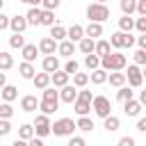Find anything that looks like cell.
Listing matches in <instances>:
<instances>
[{
	"mask_svg": "<svg viewBox=\"0 0 146 146\" xmlns=\"http://www.w3.org/2000/svg\"><path fill=\"white\" fill-rule=\"evenodd\" d=\"M87 82H89V75H87V73H75V75H73V84H75V87L82 89V87H87Z\"/></svg>",
	"mask_w": 146,
	"mask_h": 146,
	"instance_id": "obj_41",
	"label": "cell"
},
{
	"mask_svg": "<svg viewBox=\"0 0 146 146\" xmlns=\"http://www.w3.org/2000/svg\"><path fill=\"white\" fill-rule=\"evenodd\" d=\"M135 64H137V66H146V50L139 48V50L135 52Z\"/></svg>",
	"mask_w": 146,
	"mask_h": 146,
	"instance_id": "obj_44",
	"label": "cell"
},
{
	"mask_svg": "<svg viewBox=\"0 0 146 146\" xmlns=\"http://www.w3.org/2000/svg\"><path fill=\"white\" fill-rule=\"evenodd\" d=\"M9 46H11V48H23V46H25L23 32H14V34L9 36Z\"/></svg>",
	"mask_w": 146,
	"mask_h": 146,
	"instance_id": "obj_38",
	"label": "cell"
},
{
	"mask_svg": "<svg viewBox=\"0 0 146 146\" xmlns=\"http://www.w3.org/2000/svg\"><path fill=\"white\" fill-rule=\"evenodd\" d=\"M57 105H59V103H48V100H41V103H39V110H41L43 114H55V112H57Z\"/></svg>",
	"mask_w": 146,
	"mask_h": 146,
	"instance_id": "obj_40",
	"label": "cell"
},
{
	"mask_svg": "<svg viewBox=\"0 0 146 146\" xmlns=\"http://www.w3.org/2000/svg\"><path fill=\"white\" fill-rule=\"evenodd\" d=\"M30 146H46V144L41 141V137H36V135H34V137L30 139Z\"/></svg>",
	"mask_w": 146,
	"mask_h": 146,
	"instance_id": "obj_55",
	"label": "cell"
},
{
	"mask_svg": "<svg viewBox=\"0 0 146 146\" xmlns=\"http://www.w3.org/2000/svg\"><path fill=\"white\" fill-rule=\"evenodd\" d=\"M135 27H137L139 32H146V16H141V18H137V21H135Z\"/></svg>",
	"mask_w": 146,
	"mask_h": 146,
	"instance_id": "obj_51",
	"label": "cell"
},
{
	"mask_svg": "<svg viewBox=\"0 0 146 146\" xmlns=\"http://www.w3.org/2000/svg\"><path fill=\"white\" fill-rule=\"evenodd\" d=\"M132 96H135V91H132V87H119V91H116V100L119 103H128V100H132Z\"/></svg>",
	"mask_w": 146,
	"mask_h": 146,
	"instance_id": "obj_24",
	"label": "cell"
},
{
	"mask_svg": "<svg viewBox=\"0 0 146 146\" xmlns=\"http://www.w3.org/2000/svg\"><path fill=\"white\" fill-rule=\"evenodd\" d=\"M5 84H7V75H5V73H2V71H0V89H2V87H5Z\"/></svg>",
	"mask_w": 146,
	"mask_h": 146,
	"instance_id": "obj_57",
	"label": "cell"
},
{
	"mask_svg": "<svg viewBox=\"0 0 146 146\" xmlns=\"http://www.w3.org/2000/svg\"><path fill=\"white\" fill-rule=\"evenodd\" d=\"M141 73H144V75H146V66H144V71H141Z\"/></svg>",
	"mask_w": 146,
	"mask_h": 146,
	"instance_id": "obj_62",
	"label": "cell"
},
{
	"mask_svg": "<svg viewBox=\"0 0 146 146\" xmlns=\"http://www.w3.org/2000/svg\"><path fill=\"white\" fill-rule=\"evenodd\" d=\"M0 96H2V100H5V103H11V100H16V98H18V89H16L14 84H5V87L0 89Z\"/></svg>",
	"mask_w": 146,
	"mask_h": 146,
	"instance_id": "obj_14",
	"label": "cell"
},
{
	"mask_svg": "<svg viewBox=\"0 0 146 146\" xmlns=\"http://www.w3.org/2000/svg\"><path fill=\"white\" fill-rule=\"evenodd\" d=\"M84 36H103V23H96V21H89V25L84 27Z\"/></svg>",
	"mask_w": 146,
	"mask_h": 146,
	"instance_id": "obj_11",
	"label": "cell"
},
{
	"mask_svg": "<svg viewBox=\"0 0 146 146\" xmlns=\"http://www.w3.org/2000/svg\"><path fill=\"white\" fill-rule=\"evenodd\" d=\"M41 66H43L46 73H55V71H59V59L55 55H46L43 62H41Z\"/></svg>",
	"mask_w": 146,
	"mask_h": 146,
	"instance_id": "obj_9",
	"label": "cell"
},
{
	"mask_svg": "<svg viewBox=\"0 0 146 146\" xmlns=\"http://www.w3.org/2000/svg\"><path fill=\"white\" fill-rule=\"evenodd\" d=\"M21 2H27V5H32V7H39V5H41V0H21Z\"/></svg>",
	"mask_w": 146,
	"mask_h": 146,
	"instance_id": "obj_59",
	"label": "cell"
},
{
	"mask_svg": "<svg viewBox=\"0 0 146 146\" xmlns=\"http://www.w3.org/2000/svg\"><path fill=\"white\" fill-rule=\"evenodd\" d=\"M59 2H62V0H41L43 9H50V11H55V9L59 7Z\"/></svg>",
	"mask_w": 146,
	"mask_h": 146,
	"instance_id": "obj_46",
	"label": "cell"
},
{
	"mask_svg": "<svg viewBox=\"0 0 146 146\" xmlns=\"http://www.w3.org/2000/svg\"><path fill=\"white\" fill-rule=\"evenodd\" d=\"M137 14L146 16V0H137Z\"/></svg>",
	"mask_w": 146,
	"mask_h": 146,
	"instance_id": "obj_52",
	"label": "cell"
},
{
	"mask_svg": "<svg viewBox=\"0 0 146 146\" xmlns=\"http://www.w3.org/2000/svg\"><path fill=\"white\" fill-rule=\"evenodd\" d=\"M21 55H23V59H25V62H34V59H36V55H39V48H36L34 43H25V46L21 48Z\"/></svg>",
	"mask_w": 146,
	"mask_h": 146,
	"instance_id": "obj_12",
	"label": "cell"
},
{
	"mask_svg": "<svg viewBox=\"0 0 146 146\" xmlns=\"http://www.w3.org/2000/svg\"><path fill=\"white\" fill-rule=\"evenodd\" d=\"M36 107H39L36 96H23V98H21V110H23V112H34Z\"/></svg>",
	"mask_w": 146,
	"mask_h": 146,
	"instance_id": "obj_19",
	"label": "cell"
},
{
	"mask_svg": "<svg viewBox=\"0 0 146 146\" xmlns=\"http://www.w3.org/2000/svg\"><path fill=\"white\" fill-rule=\"evenodd\" d=\"M73 107H75V114H78V116H87V114H89V110H91V103H89V100H80V98H78V100L73 103Z\"/></svg>",
	"mask_w": 146,
	"mask_h": 146,
	"instance_id": "obj_29",
	"label": "cell"
},
{
	"mask_svg": "<svg viewBox=\"0 0 146 146\" xmlns=\"http://www.w3.org/2000/svg\"><path fill=\"white\" fill-rule=\"evenodd\" d=\"M32 82H34V87H36V89H41V91H43V89L50 84V73H46V71H43V73H36V75L32 78Z\"/></svg>",
	"mask_w": 146,
	"mask_h": 146,
	"instance_id": "obj_21",
	"label": "cell"
},
{
	"mask_svg": "<svg viewBox=\"0 0 146 146\" xmlns=\"http://www.w3.org/2000/svg\"><path fill=\"white\" fill-rule=\"evenodd\" d=\"M57 46H59V43H57L52 36H43V39L39 41V52H41V55H55V52H57Z\"/></svg>",
	"mask_w": 146,
	"mask_h": 146,
	"instance_id": "obj_7",
	"label": "cell"
},
{
	"mask_svg": "<svg viewBox=\"0 0 146 146\" xmlns=\"http://www.w3.org/2000/svg\"><path fill=\"white\" fill-rule=\"evenodd\" d=\"M107 71L105 68H96V71H91V75H89V80L94 82V84H103V82H107Z\"/></svg>",
	"mask_w": 146,
	"mask_h": 146,
	"instance_id": "obj_28",
	"label": "cell"
},
{
	"mask_svg": "<svg viewBox=\"0 0 146 146\" xmlns=\"http://www.w3.org/2000/svg\"><path fill=\"white\" fill-rule=\"evenodd\" d=\"M41 11H43V9H39V7H30V11L25 14L27 23H30V25H41Z\"/></svg>",
	"mask_w": 146,
	"mask_h": 146,
	"instance_id": "obj_22",
	"label": "cell"
},
{
	"mask_svg": "<svg viewBox=\"0 0 146 146\" xmlns=\"http://www.w3.org/2000/svg\"><path fill=\"white\" fill-rule=\"evenodd\" d=\"M116 146H137V144H135V139H132V137H128V135H125V137H121V139H119V144H116Z\"/></svg>",
	"mask_w": 146,
	"mask_h": 146,
	"instance_id": "obj_48",
	"label": "cell"
},
{
	"mask_svg": "<svg viewBox=\"0 0 146 146\" xmlns=\"http://www.w3.org/2000/svg\"><path fill=\"white\" fill-rule=\"evenodd\" d=\"M119 7H121V11H123L125 16H132V14L137 11V0H121Z\"/></svg>",
	"mask_w": 146,
	"mask_h": 146,
	"instance_id": "obj_31",
	"label": "cell"
},
{
	"mask_svg": "<svg viewBox=\"0 0 146 146\" xmlns=\"http://www.w3.org/2000/svg\"><path fill=\"white\" fill-rule=\"evenodd\" d=\"M78 48H80V52H82V55H91V52L96 50V41H94L91 36H84V39H80Z\"/></svg>",
	"mask_w": 146,
	"mask_h": 146,
	"instance_id": "obj_15",
	"label": "cell"
},
{
	"mask_svg": "<svg viewBox=\"0 0 146 146\" xmlns=\"http://www.w3.org/2000/svg\"><path fill=\"white\" fill-rule=\"evenodd\" d=\"M52 132V125H50V121H48V114H36V119H34V135L36 137H48Z\"/></svg>",
	"mask_w": 146,
	"mask_h": 146,
	"instance_id": "obj_5",
	"label": "cell"
},
{
	"mask_svg": "<svg viewBox=\"0 0 146 146\" xmlns=\"http://www.w3.org/2000/svg\"><path fill=\"white\" fill-rule=\"evenodd\" d=\"M78 98H80V100H89V103L94 100V96H91V91H89V89H84V87H82V89L78 91Z\"/></svg>",
	"mask_w": 146,
	"mask_h": 146,
	"instance_id": "obj_47",
	"label": "cell"
},
{
	"mask_svg": "<svg viewBox=\"0 0 146 146\" xmlns=\"http://www.w3.org/2000/svg\"><path fill=\"white\" fill-rule=\"evenodd\" d=\"M75 125H78L82 132H91V130H94V121H91L89 116H80V119L75 121Z\"/></svg>",
	"mask_w": 146,
	"mask_h": 146,
	"instance_id": "obj_33",
	"label": "cell"
},
{
	"mask_svg": "<svg viewBox=\"0 0 146 146\" xmlns=\"http://www.w3.org/2000/svg\"><path fill=\"white\" fill-rule=\"evenodd\" d=\"M50 82L62 89V87L68 84V73H66V71H55V73H50Z\"/></svg>",
	"mask_w": 146,
	"mask_h": 146,
	"instance_id": "obj_13",
	"label": "cell"
},
{
	"mask_svg": "<svg viewBox=\"0 0 146 146\" xmlns=\"http://www.w3.org/2000/svg\"><path fill=\"white\" fill-rule=\"evenodd\" d=\"M9 21H11V16H5V14L0 11V30H7V27H9Z\"/></svg>",
	"mask_w": 146,
	"mask_h": 146,
	"instance_id": "obj_50",
	"label": "cell"
},
{
	"mask_svg": "<svg viewBox=\"0 0 146 146\" xmlns=\"http://www.w3.org/2000/svg\"><path fill=\"white\" fill-rule=\"evenodd\" d=\"M59 100H64V103H75V100H78V89H75V84H73V87H71V84L62 87Z\"/></svg>",
	"mask_w": 146,
	"mask_h": 146,
	"instance_id": "obj_8",
	"label": "cell"
},
{
	"mask_svg": "<svg viewBox=\"0 0 146 146\" xmlns=\"http://www.w3.org/2000/svg\"><path fill=\"white\" fill-rule=\"evenodd\" d=\"M18 137H21V139H27V141H30V139L34 137V125H30V123H23V125L18 128Z\"/></svg>",
	"mask_w": 146,
	"mask_h": 146,
	"instance_id": "obj_34",
	"label": "cell"
},
{
	"mask_svg": "<svg viewBox=\"0 0 146 146\" xmlns=\"http://www.w3.org/2000/svg\"><path fill=\"white\" fill-rule=\"evenodd\" d=\"M119 125H121V121H119V116H114V114H110V116H105V119H103V128H105L107 132L119 130Z\"/></svg>",
	"mask_w": 146,
	"mask_h": 146,
	"instance_id": "obj_25",
	"label": "cell"
},
{
	"mask_svg": "<svg viewBox=\"0 0 146 146\" xmlns=\"http://www.w3.org/2000/svg\"><path fill=\"white\" fill-rule=\"evenodd\" d=\"M139 103H141V105H146V89H144V91H139Z\"/></svg>",
	"mask_w": 146,
	"mask_h": 146,
	"instance_id": "obj_58",
	"label": "cell"
},
{
	"mask_svg": "<svg viewBox=\"0 0 146 146\" xmlns=\"http://www.w3.org/2000/svg\"><path fill=\"white\" fill-rule=\"evenodd\" d=\"M2 7H5V0H0V11H2Z\"/></svg>",
	"mask_w": 146,
	"mask_h": 146,
	"instance_id": "obj_60",
	"label": "cell"
},
{
	"mask_svg": "<svg viewBox=\"0 0 146 146\" xmlns=\"http://www.w3.org/2000/svg\"><path fill=\"white\" fill-rule=\"evenodd\" d=\"M57 52H59L62 57H71V55L75 52V43H73L71 39H68V41L64 39V41H59V46H57Z\"/></svg>",
	"mask_w": 146,
	"mask_h": 146,
	"instance_id": "obj_16",
	"label": "cell"
},
{
	"mask_svg": "<svg viewBox=\"0 0 146 146\" xmlns=\"http://www.w3.org/2000/svg\"><path fill=\"white\" fill-rule=\"evenodd\" d=\"M66 32H68V30H66V27H62V25H52V27H50V36H52L55 41H64V39L68 36Z\"/></svg>",
	"mask_w": 146,
	"mask_h": 146,
	"instance_id": "obj_32",
	"label": "cell"
},
{
	"mask_svg": "<svg viewBox=\"0 0 146 146\" xmlns=\"http://www.w3.org/2000/svg\"><path fill=\"white\" fill-rule=\"evenodd\" d=\"M123 112H125L128 116H139V112H141V103L132 98V100L123 103Z\"/></svg>",
	"mask_w": 146,
	"mask_h": 146,
	"instance_id": "obj_20",
	"label": "cell"
},
{
	"mask_svg": "<svg viewBox=\"0 0 146 146\" xmlns=\"http://www.w3.org/2000/svg\"><path fill=\"white\" fill-rule=\"evenodd\" d=\"M14 66V57L9 52H0V71H9Z\"/></svg>",
	"mask_w": 146,
	"mask_h": 146,
	"instance_id": "obj_36",
	"label": "cell"
},
{
	"mask_svg": "<svg viewBox=\"0 0 146 146\" xmlns=\"http://www.w3.org/2000/svg\"><path fill=\"white\" fill-rule=\"evenodd\" d=\"M66 34H68V39H71V41H80V39H84V27L75 23V25H71V27H68V32H66Z\"/></svg>",
	"mask_w": 146,
	"mask_h": 146,
	"instance_id": "obj_26",
	"label": "cell"
},
{
	"mask_svg": "<svg viewBox=\"0 0 146 146\" xmlns=\"http://www.w3.org/2000/svg\"><path fill=\"white\" fill-rule=\"evenodd\" d=\"M43 100H48V103H59V91L46 87V89H43Z\"/></svg>",
	"mask_w": 146,
	"mask_h": 146,
	"instance_id": "obj_39",
	"label": "cell"
},
{
	"mask_svg": "<svg viewBox=\"0 0 146 146\" xmlns=\"http://www.w3.org/2000/svg\"><path fill=\"white\" fill-rule=\"evenodd\" d=\"M78 68H80V66H78V62H75V59H68V62L64 64V71H66L68 75H75V73H78Z\"/></svg>",
	"mask_w": 146,
	"mask_h": 146,
	"instance_id": "obj_43",
	"label": "cell"
},
{
	"mask_svg": "<svg viewBox=\"0 0 146 146\" xmlns=\"http://www.w3.org/2000/svg\"><path fill=\"white\" fill-rule=\"evenodd\" d=\"M11 146H30V141H27V139H21V137H18V139H16V141H14Z\"/></svg>",
	"mask_w": 146,
	"mask_h": 146,
	"instance_id": "obj_56",
	"label": "cell"
},
{
	"mask_svg": "<svg viewBox=\"0 0 146 146\" xmlns=\"http://www.w3.org/2000/svg\"><path fill=\"white\" fill-rule=\"evenodd\" d=\"M107 80H110V84H112V87H116V89H119V87H123V84L128 82L125 73H121V71H112V73L107 75Z\"/></svg>",
	"mask_w": 146,
	"mask_h": 146,
	"instance_id": "obj_18",
	"label": "cell"
},
{
	"mask_svg": "<svg viewBox=\"0 0 146 146\" xmlns=\"http://www.w3.org/2000/svg\"><path fill=\"white\" fill-rule=\"evenodd\" d=\"M137 130H141V132H146V116H141V119L137 121Z\"/></svg>",
	"mask_w": 146,
	"mask_h": 146,
	"instance_id": "obj_54",
	"label": "cell"
},
{
	"mask_svg": "<svg viewBox=\"0 0 146 146\" xmlns=\"http://www.w3.org/2000/svg\"><path fill=\"white\" fill-rule=\"evenodd\" d=\"M41 25H48V27L57 25V23H55V11H50V9H43V11H41Z\"/></svg>",
	"mask_w": 146,
	"mask_h": 146,
	"instance_id": "obj_35",
	"label": "cell"
},
{
	"mask_svg": "<svg viewBox=\"0 0 146 146\" xmlns=\"http://www.w3.org/2000/svg\"><path fill=\"white\" fill-rule=\"evenodd\" d=\"M110 48H112V43H110L107 39H100V41H96V50H94V52H96V55H100V57H105V55H110V52H112Z\"/></svg>",
	"mask_w": 146,
	"mask_h": 146,
	"instance_id": "obj_30",
	"label": "cell"
},
{
	"mask_svg": "<svg viewBox=\"0 0 146 146\" xmlns=\"http://www.w3.org/2000/svg\"><path fill=\"white\" fill-rule=\"evenodd\" d=\"M18 73H21V78H23V80H32V78L36 75V71H34L32 62H23V64H18Z\"/></svg>",
	"mask_w": 146,
	"mask_h": 146,
	"instance_id": "obj_17",
	"label": "cell"
},
{
	"mask_svg": "<svg viewBox=\"0 0 146 146\" xmlns=\"http://www.w3.org/2000/svg\"><path fill=\"white\" fill-rule=\"evenodd\" d=\"M11 116H14L11 103H2V105H0V119H11Z\"/></svg>",
	"mask_w": 146,
	"mask_h": 146,
	"instance_id": "obj_42",
	"label": "cell"
},
{
	"mask_svg": "<svg viewBox=\"0 0 146 146\" xmlns=\"http://www.w3.org/2000/svg\"><path fill=\"white\" fill-rule=\"evenodd\" d=\"M125 39H128V32H114L112 36H110V43L114 46V48H125Z\"/></svg>",
	"mask_w": 146,
	"mask_h": 146,
	"instance_id": "obj_23",
	"label": "cell"
},
{
	"mask_svg": "<svg viewBox=\"0 0 146 146\" xmlns=\"http://www.w3.org/2000/svg\"><path fill=\"white\" fill-rule=\"evenodd\" d=\"M137 43L141 50H146V32H141V36H137Z\"/></svg>",
	"mask_w": 146,
	"mask_h": 146,
	"instance_id": "obj_53",
	"label": "cell"
},
{
	"mask_svg": "<svg viewBox=\"0 0 146 146\" xmlns=\"http://www.w3.org/2000/svg\"><path fill=\"white\" fill-rule=\"evenodd\" d=\"M125 55L123 52H110V55H105V57H100V68H105L107 73H112V71H123L125 68Z\"/></svg>",
	"mask_w": 146,
	"mask_h": 146,
	"instance_id": "obj_1",
	"label": "cell"
},
{
	"mask_svg": "<svg viewBox=\"0 0 146 146\" xmlns=\"http://www.w3.org/2000/svg\"><path fill=\"white\" fill-rule=\"evenodd\" d=\"M66 146H87V141H84V139H82V137H71V139H68V144H66Z\"/></svg>",
	"mask_w": 146,
	"mask_h": 146,
	"instance_id": "obj_49",
	"label": "cell"
},
{
	"mask_svg": "<svg viewBox=\"0 0 146 146\" xmlns=\"http://www.w3.org/2000/svg\"><path fill=\"white\" fill-rule=\"evenodd\" d=\"M91 110L96 112V116L105 119V116H110V112H112V103H110V98H105V96H94Z\"/></svg>",
	"mask_w": 146,
	"mask_h": 146,
	"instance_id": "obj_4",
	"label": "cell"
},
{
	"mask_svg": "<svg viewBox=\"0 0 146 146\" xmlns=\"http://www.w3.org/2000/svg\"><path fill=\"white\" fill-rule=\"evenodd\" d=\"M96 2H103V5H105V2H107V0H96Z\"/></svg>",
	"mask_w": 146,
	"mask_h": 146,
	"instance_id": "obj_61",
	"label": "cell"
},
{
	"mask_svg": "<svg viewBox=\"0 0 146 146\" xmlns=\"http://www.w3.org/2000/svg\"><path fill=\"white\" fill-rule=\"evenodd\" d=\"M75 128H78L75 121L68 119V116H64V119H59V121L52 123V135H55V137H68V135H73Z\"/></svg>",
	"mask_w": 146,
	"mask_h": 146,
	"instance_id": "obj_3",
	"label": "cell"
},
{
	"mask_svg": "<svg viewBox=\"0 0 146 146\" xmlns=\"http://www.w3.org/2000/svg\"><path fill=\"white\" fill-rule=\"evenodd\" d=\"M84 66H87L89 71H96V68H100V55H96V52H91V55H84Z\"/></svg>",
	"mask_w": 146,
	"mask_h": 146,
	"instance_id": "obj_27",
	"label": "cell"
},
{
	"mask_svg": "<svg viewBox=\"0 0 146 146\" xmlns=\"http://www.w3.org/2000/svg\"><path fill=\"white\" fill-rule=\"evenodd\" d=\"M125 78H128V84H130L132 89L141 87V82H144V73H141V68H139L137 64L128 66V73H125Z\"/></svg>",
	"mask_w": 146,
	"mask_h": 146,
	"instance_id": "obj_6",
	"label": "cell"
},
{
	"mask_svg": "<svg viewBox=\"0 0 146 146\" xmlns=\"http://www.w3.org/2000/svg\"><path fill=\"white\" fill-rule=\"evenodd\" d=\"M87 18L89 21H96V23H103L110 18V7L103 5V2H94L87 7Z\"/></svg>",
	"mask_w": 146,
	"mask_h": 146,
	"instance_id": "obj_2",
	"label": "cell"
},
{
	"mask_svg": "<svg viewBox=\"0 0 146 146\" xmlns=\"http://www.w3.org/2000/svg\"><path fill=\"white\" fill-rule=\"evenodd\" d=\"M27 18L25 16H11V21H9V27L14 30V32H25L27 30Z\"/></svg>",
	"mask_w": 146,
	"mask_h": 146,
	"instance_id": "obj_10",
	"label": "cell"
},
{
	"mask_svg": "<svg viewBox=\"0 0 146 146\" xmlns=\"http://www.w3.org/2000/svg\"><path fill=\"white\" fill-rule=\"evenodd\" d=\"M9 132H11L9 119H0V137H5V135H9Z\"/></svg>",
	"mask_w": 146,
	"mask_h": 146,
	"instance_id": "obj_45",
	"label": "cell"
},
{
	"mask_svg": "<svg viewBox=\"0 0 146 146\" xmlns=\"http://www.w3.org/2000/svg\"><path fill=\"white\" fill-rule=\"evenodd\" d=\"M119 27H121V32H130L135 27V18H130V16L123 14V18H119Z\"/></svg>",
	"mask_w": 146,
	"mask_h": 146,
	"instance_id": "obj_37",
	"label": "cell"
}]
</instances>
